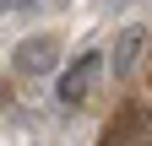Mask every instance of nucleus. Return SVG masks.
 <instances>
[{"label": "nucleus", "mask_w": 152, "mask_h": 146, "mask_svg": "<svg viewBox=\"0 0 152 146\" xmlns=\"http://www.w3.org/2000/svg\"><path fill=\"white\" fill-rule=\"evenodd\" d=\"M54 54H60V38L54 33H38V38H22L16 43V70L22 76H44V70H54Z\"/></svg>", "instance_id": "obj_1"}, {"label": "nucleus", "mask_w": 152, "mask_h": 146, "mask_svg": "<svg viewBox=\"0 0 152 146\" xmlns=\"http://www.w3.org/2000/svg\"><path fill=\"white\" fill-rule=\"evenodd\" d=\"M92 76H98V54H82L65 76H60V103L71 108V103H82L87 92H92Z\"/></svg>", "instance_id": "obj_2"}, {"label": "nucleus", "mask_w": 152, "mask_h": 146, "mask_svg": "<svg viewBox=\"0 0 152 146\" xmlns=\"http://www.w3.org/2000/svg\"><path fill=\"white\" fill-rule=\"evenodd\" d=\"M141 43H147V33L141 27H125V38L120 43H114V54H109V70H114V76H120V81H130V76H136V54H141Z\"/></svg>", "instance_id": "obj_3"}]
</instances>
